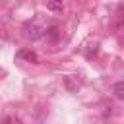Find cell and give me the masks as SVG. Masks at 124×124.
I'll return each mask as SVG.
<instances>
[{
    "instance_id": "cell-4",
    "label": "cell",
    "mask_w": 124,
    "mask_h": 124,
    "mask_svg": "<svg viewBox=\"0 0 124 124\" xmlns=\"http://www.w3.org/2000/svg\"><path fill=\"white\" fill-rule=\"evenodd\" d=\"M112 93H114V97H116V99H124V81H118V83H114V87H112Z\"/></svg>"
},
{
    "instance_id": "cell-1",
    "label": "cell",
    "mask_w": 124,
    "mask_h": 124,
    "mask_svg": "<svg viewBox=\"0 0 124 124\" xmlns=\"http://www.w3.org/2000/svg\"><path fill=\"white\" fill-rule=\"evenodd\" d=\"M23 31H25V37L29 39V41H39V39H43L45 37V27L37 21V19H31V21H27L25 25H23Z\"/></svg>"
},
{
    "instance_id": "cell-3",
    "label": "cell",
    "mask_w": 124,
    "mask_h": 124,
    "mask_svg": "<svg viewBox=\"0 0 124 124\" xmlns=\"http://www.w3.org/2000/svg\"><path fill=\"white\" fill-rule=\"evenodd\" d=\"M46 8L50 12H62V0H46Z\"/></svg>"
},
{
    "instance_id": "cell-5",
    "label": "cell",
    "mask_w": 124,
    "mask_h": 124,
    "mask_svg": "<svg viewBox=\"0 0 124 124\" xmlns=\"http://www.w3.org/2000/svg\"><path fill=\"white\" fill-rule=\"evenodd\" d=\"M45 35H46V39H50L52 43H54V41H58V27H56V25L48 27V29L45 31Z\"/></svg>"
},
{
    "instance_id": "cell-2",
    "label": "cell",
    "mask_w": 124,
    "mask_h": 124,
    "mask_svg": "<svg viewBox=\"0 0 124 124\" xmlns=\"http://www.w3.org/2000/svg\"><path fill=\"white\" fill-rule=\"evenodd\" d=\"M17 58H25V60H29V62H37V54L33 52V50H19L17 52Z\"/></svg>"
},
{
    "instance_id": "cell-6",
    "label": "cell",
    "mask_w": 124,
    "mask_h": 124,
    "mask_svg": "<svg viewBox=\"0 0 124 124\" xmlns=\"http://www.w3.org/2000/svg\"><path fill=\"white\" fill-rule=\"evenodd\" d=\"M118 16H120V19H124V6L118 8Z\"/></svg>"
}]
</instances>
